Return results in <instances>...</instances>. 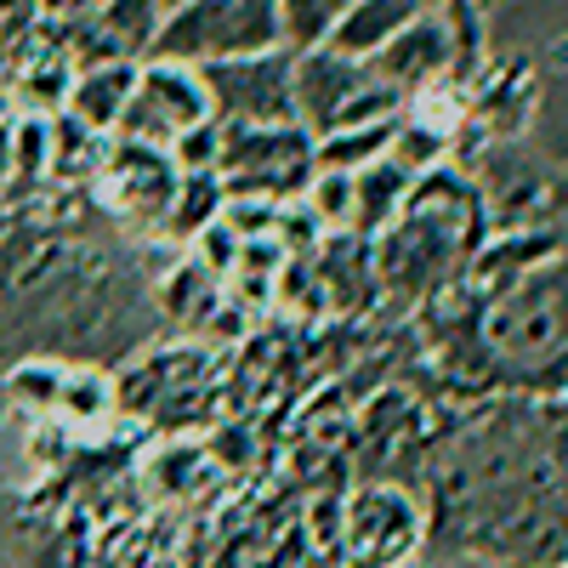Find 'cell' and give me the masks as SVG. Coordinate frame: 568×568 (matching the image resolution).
I'll use <instances>...</instances> for the list:
<instances>
[{
  "instance_id": "obj_1",
  "label": "cell",
  "mask_w": 568,
  "mask_h": 568,
  "mask_svg": "<svg viewBox=\"0 0 568 568\" xmlns=\"http://www.w3.org/2000/svg\"><path fill=\"white\" fill-rule=\"evenodd\" d=\"M278 0H187V7L160 18V34L149 45V63H182L211 69L233 58L278 52Z\"/></svg>"
},
{
  "instance_id": "obj_2",
  "label": "cell",
  "mask_w": 568,
  "mask_h": 568,
  "mask_svg": "<svg viewBox=\"0 0 568 568\" xmlns=\"http://www.w3.org/2000/svg\"><path fill=\"white\" fill-rule=\"evenodd\" d=\"M404 109V98L375 80L369 63L336 58V52H296V125L318 142V136H336L353 125H375V120H393Z\"/></svg>"
},
{
  "instance_id": "obj_3",
  "label": "cell",
  "mask_w": 568,
  "mask_h": 568,
  "mask_svg": "<svg viewBox=\"0 0 568 568\" xmlns=\"http://www.w3.org/2000/svg\"><path fill=\"white\" fill-rule=\"evenodd\" d=\"M313 136L302 125H222V187L227 200L291 205L313 182Z\"/></svg>"
},
{
  "instance_id": "obj_4",
  "label": "cell",
  "mask_w": 568,
  "mask_h": 568,
  "mask_svg": "<svg viewBox=\"0 0 568 568\" xmlns=\"http://www.w3.org/2000/svg\"><path fill=\"white\" fill-rule=\"evenodd\" d=\"M211 120L222 125H296V52H262L200 69Z\"/></svg>"
},
{
  "instance_id": "obj_5",
  "label": "cell",
  "mask_w": 568,
  "mask_h": 568,
  "mask_svg": "<svg viewBox=\"0 0 568 568\" xmlns=\"http://www.w3.org/2000/svg\"><path fill=\"white\" fill-rule=\"evenodd\" d=\"M205 120H211V98L200 85V69L142 63L136 69V91H131V109L120 120V136L142 142V149H171L182 131H194Z\"/></svg>"
},
{
  "instance_id": "obj_6",
  "label": "cell",
  "mask_w": 568,
  "mask_h": 568,
  "mask_svg": "<svg viewBox=\"0 0 568 568\" xmlns=\"http://www.w3.org/2000/svg\"><path fill=\"white\" fill-rule=\"evenodd\" d=\"M103 182H109V194L125 216L136 222H165L171 200H176V182L182 171L171 165L165 149H142V142H114L109 160H103Z\"/></svg>"
},
{
  "instance_id": "obj_7",
  "label": "cell",
  "mask_w": 568,
  "mask_h": 568,
  "mask_svg": "<svg viewBox=\"0 0 568 568\" xmlns=\"http://www.w3.org/2000/svg\"><path fill=\"white\" fill-rule=\"evenodd\" d=\"M455 63V29L444 23V18H415L387 52H375L369 58V69H375V80H387L398 98H409V91H420V85H433L444 69Z\"/></svg>"
},
{
  "instance_id": "obj_8",
  "label": "cell",
  "mask_w": 568,
  "mask_h": 568,
  "mask_svg": "<svg viewBox=\"0 0 568 568\" xmlns=\"http://www.w3.org/2000/svg\"><path fill=\"white\" fill-rule=\"evenodd\" d=\"M136 69L142 63H80L74 85H69V103L63 114L85 131H120L125 109H131V91H136Z\"/></svg>"
},
{
  "instance_id": "obj_9",
  "label": "cell",
  "mask_w": 568,
  "mask_h": 568,
  "mask_svg": "<svg viewBox=\"0 0 568 568\" xmlns=\"http://www.w3.org/2000/svg\"><path fill=\"white\" fill-rule=\"evenodd\" d=\"M426 12H433L426 0H353V12L336 23V34H329L324 52L353 58V63H369L375 52H387V45H393L415 18H426Z\"/></svg>"
},
{
  "instance_id": "obj_10",
  "label": "cell",
  "mask_w": 568,
  "mask_h": 568,
  "mask_svg": "<svg viewBox=\"0 0 568 568\" xmlns=\"http://www.w3.org/2000/svg\"><path fill=\"white\" fill-rule=\"evenodd\" d=\"M409 187H415V176L398 171L393 160L364 165V171L353 176V227H358V233L393 227V222L404 216V205H409Z\"/></svg>"
},
{
  "instance_id": "obj_11",
  "label": "cell",
  "mask_w": 568,
  "mask_h": 568,
  "mask_svg": "<svg viewBox=\"0 0 568 568\" xmlns=\"http://www.w3.org/2000/svg\"><path fill=\"white\" fill-rule=\"evenodd\" d=\"M398 120H404V114H393V120H375V125H353V131H336V136H318V142H313V165H318V171L358 176L364 165L387 160Z\"/></svg>"
},
{
  "instance_id": "obj_12",
  "label": "cell",
  "mask_w": 568,
  "mask_h": 568,
  "mask_svg": "<svg viewBox=\"0 0 568 568\" xmlns=\"http://www.w3.org/2000/svg\"><path fill=\"white\" fill-rule=\"evenodd\" d=\"M222 205H227V187L222 176H182L176 182V200L165 211V227H171V240H200L205 227L222 222Z\"/></svg>"
},
{
  "instance_id": "obj_13",
  "label": "cell",
  "mask_w": 568,
  "mask_h": 568,
  "mask_svg": "<svg viewBox=\"0 0 568 568\" xmlns=\"http://www.w3.org/2000/svg\"><path fill=\"white\" fill-rule=\"evenodd\" d=\"M353 12V0H278V34L284 52H318L329 45L336 23Z\"/></svg>"
},
{
  "instance_id": "obj_14",
  "label": "cell",
  "mask_w": 568,
  "mask_h": 568,
  "mask_svg": "<svg viewBox=\"0 0 568 568\" xmlns=\"http://www.w3.org/2000/svg\"><path fill=\"white\" fill-rule=\"evenodd\" d=\"M449 154V136L438 131V125H420V120H398V131H393V149H387V160L398 165V171H409L415 182L433 171L438 160Z\"/></svg>"
},
{
  "instance_id": "obj_15",
  "label": "cell",
  "mask_w": 568,
  "mask_h": 568,
  "mask_svg": "<svg viewBox=\"0 0 568 568\" xmlns=\"http://www.w3.org/2000/svg\"><path fill=\"white\" fill-rule=\"evenodd\" d=\"M307 216L318 227H353V176L313 171V182H307Z\"/></svg>"
},
{
  "instance_id": "obj_16",
  "label": "cell",
  "mask_w": 568,
  "mask_h": 568,
  "mask_svg": "<svg viewBox=\"0 0 568 568\" xmlns=\"http://www.w3.org/2000/svg\"><path fill=\"white\" fill-rule=\"evenodd\" d=\"M165 307L176 313V318H205V313H216V273H205L200 262H187V267H176V278L165 284Z\"/></svg>"
},
{
  "instance_id": "obj_17",
  "label": "cell",
  "mask_w": 568,
  "mask_h": 568,
  "mask_svg": "<svg viewBox=\"0 0 568 568\" xmlns=\"http://www.w3.org/2000/svg\"><path fill=\"white\" fill-rule=\"evenodd\" d=\"M52 409H69V415H103L109 409V382L91 369H63L58 382V404Z\"/></svg>"
},
{
  "instance_id": "obj_18",
  "label": "cell",
  "mask_w": 568,
  "mask_h": 568,
  "mask_svg": "<svg viewBox=\"0 0 568 568\" xmlns=\"http://www.w3.org/2000/svg\"><path fill=\"white\" fill-rule=\"evenodd\" d=\"M98 7H103V0H40L45 18H69V23H85Z\"/></svg>"
},
{
  "instance_id": "obj_19",
  "label": "cell",
  "mask_w": 568,
  "mask_h": 568,
  "mask_svg": "<svg viewBox=\"0 0 568 568\" xmlns=\"http://www.w3.org/2000/svg\"><path fill=\"white\" fill-rule=\"evenodd\" d=\"M546 200H551V211H568V176L546 182Z\"/></svg>"
},
{
  "instance_id": "obj_20",
  "label": "cell",
  "mask_w": 568,
  "mask_h": 568,
  "mask_svg": "<svg viewBox=\"0 0 568 568\" xmlns=\"http://www.w3.org/2000/svg\"><path fill=\"white\" fill-rule=\"evenodd\" d=\"M0 176H12V125H0Z\"/></svg>"
},
{
  "instance_id": "obj_21",
  "label": "cell",
  "mask_w": 568,
  "mask_h": 568,
  "mask_svg": "<svg viewBox=\"0 0 568 568\" xmlns=\"http://www.w3.org/2000/svg\"><path fill=\"white\" fill-rule=\"evenodd\" d=\"M0 125H12V98L0 91Z\"/></svg>"
},
{
  "instance_id": "obj_22",
  "label": "cell",
  "mask_w": 568,
  "mask_h": 568,
  "mask_svg": "<svg viewBox=\"0 0 568 568\" xmlns=\"http://www.w3.org/2000/svg\"><path fill=\"white\" fill-rule=\"evenodd\" d=\"M154 7H160V12H176V7H187V0H154Z\"/></svg>"
},
{
  "instance_id": "obj_23",
  "label": "cell",
  "mask_w": 568,
  "mask_h": 568,
  "mask_svg": "<svg viewBox=\"0 0 568 568\" xmlns=\"http://www.w3.org/2000/svg\"><path fill=\"white\" fill-rule=\"evenodd\" d=\"M562 245H568V240H562Z\"/></svg>"
}]
</instances>
